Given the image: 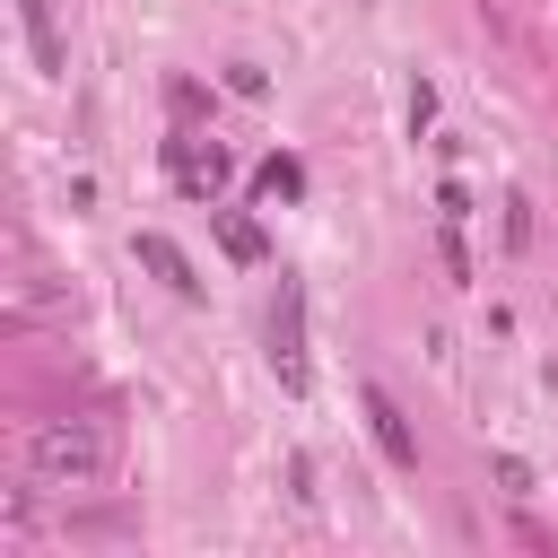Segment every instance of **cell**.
I'll return each instance as SVG.
<instances>
[{"label": "cell", "mask_w": 558, "mask_h": 558, "mask_svg": "<svg viewBox=\"0 0 558 558\" xmlns=\"http://www.w3.org/2000/svg\"><path fill=\"white\" fill-rule=\"evenodd\" d=\"M26 462H35V480H52V488H96V480H105V427H96V418H52V427H35Z\"/></svg>", "instance_id": "cell-1"}, {"label": "cell", "mask_w": 558, "mask_h": 558, "mask_svg": "<svg viewBox=\"0 0 558 558\" xmlns=\"http://www.w3.org/2000/svg\"><path fill=\"white\" fill-rule=\"evenodd\" d=\"M270 366H279L288 392L314 384V366H305V288L296 279H279V305H270Z\"/></svg>", "instance_id": "cell-2"}, {"label": "cell", "mask_w": 558, "mask_h": 558, "mask_svg": "<svg viewBox=\"0 0 558 558\" xmlns=\"http://www.w3.org/2000/svg\"><path fill=\"white\" fill-rule=\"evenodd\" d=\"M357 410H366V427H375V445H384V462H392V471H418V436H410V418H401V401H392L384 384H357Z\"/></svg>", "instance_id": "cell-3"}, {"label": "cell", "mask_w": 558, "mask_h": 558, "mask_svg": "<svg viewBox=\"0 0 558 558\" xmlns=\"http://www.w3.org/2000/svg\"><path fill=\"white\" fill-rule=\"evenodd\" d=\"M166 166H174V183H183L192 201H209V192L227 183V148H218V140H192V131L166 140Z\"/></svg>", "instance_id": "cell-4"}, {"label": "cell", "mask_w": 558, "mask_h": 558, "mask_svg": "<svg viewBox=\"0 0 558 558\" xmlns=\"http://www.w3.org/2000/svg\"><path fill=\"white\" fill-rule=\"evenodd\" d=\"M131 253H140V270H157L174 296H201V270H192V253H183L166 227H140V244H131Z\"/></svg>", "instance_id": "cell-5"}, {"label": "cell", "mask_w": 558, "mask_h": 558, "mask_svg": "<svg viewBox=\"0 0 558 558\" xmlns=\"http://www.w3.org/2000/svg\"><path fill=\"white\" fill-rule=\"evenodd\" d=\"M462 218H471V201H462V183H445V192H436V253H445L453 288H471V244H462Z\"/></svg>", "instance_id": "cell-6"}, {"label": "cell", "mask_w": 558, "mask_h": 558, "mask_svg": "<svg viewBox=\"0 0 558 558\" xmlns=\"http://www.w3.org/2000/svg\"><path fill=\"white\" fill-rule=\"evenodd\" d=\"M209 235H218L227 262H270V235H262L244 209H218V201H209Z\"/></svg>", "instance_id": "cell-7"}, {"label": "cell", "mask_w": 558, "mask_h": 558, "mask_svg": "<svg viewBox=\"0 0 558 558\" xmlns=\"http://www.w3.org/2000/svg\"><path fill=\"white\" fill-rule=\"evenodd\" d=\"M17 26H26V52L44 78H61V35H52V0H17Z\"/></svg>", "instance_id": "cell-8"}, {"label": "cell", "mask_w": 558, "mask_h": 558, "mask_svg": "<svg viewBox=\"0 0 558 558\" xmlns=\"http://www.w3.org/2000/svg\"><path fill=\"white\" fill-rule=\"evenodd\" d=\"M253 192H262V201H305V166L279 148V157H262V166H253Z\"/></svg>", "instance_id": "cell-9"}, {"label": "cell", "mask_w": 558, "mask_h": 558, "mask_svg": "<svg viewBox=\"0 0 558 558\" xmlns=\"http://www.w3.org/2000/svg\"><path fill=\"white\" fill-rule=\"evenodd\" d=\"M523 244H532V201L506 192V253H523Z\"/></svg>", "instance_id": "cell-10"}, {"label": "cell", "mask_w": 558, "mask_h": 558, "mask_svg": "<svg viewBox=\"0 0 558 558\" xmlns=\"http://www.w3.org/2000/svg\"><path fill=\"white\" fill-rule=\"evenodd\" d=\"M427 122H436V87H427V78H418V87H410V140H418V131H427Z\"/></svg>", "instance_id": "cell-11"}, {"label": "cell", "mask_w": 558, "mask_h": 558, "mask_svg": "<svg viewBox=\"0 0 558 558\" xmlns=\"http://www.w3.org/2000/svg\"><path fill=\"white\" fill-rule=\"evenodd\" d=\"M497 488H506V497H532V471H523L514 453H497Z\"/></svg>", "instance_id": "cell-12"}]
</instances>
